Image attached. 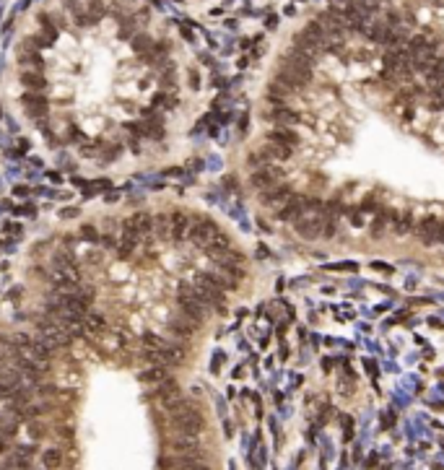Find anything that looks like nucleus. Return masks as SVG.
Wrapping results in <instances>:
<instances>
[{
	"instance_id": "f257e3e1",
	"label": "nucleus",
	"mask_w": 444,
	"mask_h": 470,
	"mask_svg": "<svg viewBox=\"0 0 444 470\" xmlns=\"http://www.w3.org/2000/svg\"><path fill=\"white\" fill-rule=\"evenodd\" d=\"M169 421H172V426H169L172 434H179V437H200L203 428H206V421H203V416H200V411L195 405L185 408L182 413L169 416Z\"/></svg>"
},
{
	"instance_id": "7ed1b4c3",
	"label": "nucleus",
	"mask_w": 444,
	"mask_h": 470,
	"mask_svg": "<svg viewBox=\"0 0 444 470\" xmlns=\"http://www.w3.org/2000/svg\"><path fill=\"white\" fill-rule=\"evenodd\" d=\"M416 237L418 242L423 244H436V242H444V223L439 218H426L416 226Z\"/></svg>"
},
{
	"instance_id": "423d86ee",
	"label": "nucleus",
	"mask_w": 444,
	"mask_h": 470,
	"mask_svg": "<svg viewBox=\"0 0 444 470\" xmlns=\"http://www.w3.org/2000/svg\"><path fill=\"white\" fill-rule=\"evenodd\" d=\"M289 198H291V190L286 187V185H273L270 190H265V192H260V200H263V206H270V208H280L284 203H289Z\"/></svg>"
},
{
	"instance_id": "0eeeda50",
	"label": "nucleus",
	"mask_w": 444,
	"mask_h": 470,
	"mask_svg": "<svg viewBox=\"0 0 444 470\" xmlns=\"http://www.w3.org/2000/svg\"><path fill=\"white\" fill-rule=\"evenodd\" d=\"M301 216H304V200H299V198H289V203H284L278 208L280 221H296Z\"/></svg>"
},
{
	"instance_id": "39448f33",
	"label": "nucleus",
	"mask_w": 444,
	"mask_h": 470,
	"mask_svg": "<svg viewBox=\"0 0 444 470\" xmlns=\"http://www.w3.org/2000/svg\"><path fill=\"white\" fill-rule=\"evenodd\" d=\"M322 226H325V216H301L294 221V229L304 239H317L322 237Z\"/></svg>"
},
{
	"instance_id": "6ab92c4d",
	"label": "nucleus",
	"mask_w": 444,
	"mask_h": 470,
	"mask_svg": "<svg viewBox=\"0 0 444 470\" xmlns=\"http://www.w3.org/2000/svg\"><path fill=\"white\" fill-rule=\"evenodd\" d=\"M429 70H431V73H429V78H431V81H436V84H444V60L434 63Z\"/></svg>"
},
{
	"instance_id": "a211bd4d",
	"label": "nucleus",
	"mask_w": 444,
	"mask_h": 470,
	"mask_svg": "<svg viewBox=\"0 0 444 470\" xmlns=\"http://www.w3.org/2000/svg\"><path fill=\"white\" fill-rule=\"evenodd\" d=\"M21 63H26V65H42V52H39V50L21 52Z\"/></svg>"
},
{
	"instance_id": "6e6552de",
	"label": "nucleus",
	"mask_w": 444,
	"mask_h": 470,
	"mask_svg": "<svg viewBox=\"0 0 444 470\" xmlns=\"http://www.w3.org/2000/svg\"><path fill=\"white\" fill-rule=\"evenodd\" d=\"M167 379H169L167 364H153V366H148V369L140 372V382H146V384H161V382H167Z\"/></svg>"
},
{
	"instance_id": "9b49d317",
	"label": "nucleus",
	"mask_w": 444,
	"mask_h": 470,
	"mask_svg": "<svg viewBox=\"0 0 444 470\" xmlns=\"http://www.w3.org/2000/svg\"><path fill=\"white\" fill-rule=\"evenodd\" d=\"M18 81H21V86H26V89H39V91L47 86V78L42 75V70H24V73L18 75Z\"/></svg>"
},
{
	"instance_id": "ddd939ff",
	"label": "nucleus",
	"mask_w": 444,
	"mask_h": 470,
	"mask_svg": "<svg viewBox=\"0 0 444 470\" xmlns=\"http://www.w3.org/2000/svg\"><path fill=\"white\" fill-rule=\"evenodd\" d=\"M268 117H270L273 122H278V128H291V125L299 122V114H294L291 109H275V112H270Z\"/></svg>"
},
{
	"instance_id": "2eb2a0df",
	"label": "nucleus",
	"mask_w": 444,
	"mask_h": 470,
	"mask_svg": "<svg viewBox=\"0 0 444 470\" xmlns=\"http://www.w3.org/2000/svg\"><path fill=\"white\" fill-rule=\"evenodd\" d=\"M143 345H146L148 351H158V348L167 345V340L161 338V335H156V333H146V335H143Z\"/></svg>"
},
{
	"instance_id": "dca6fc26",
	"label": "nucleus",
	"mask_w": 444,
	"mask_h": 470,
	"mask_svg": "<svg viewBox=\"0 0 444 470\" xmlns=\"http://www.w3.org/2000/svg\"><path fill=\"white\" fill-rule=\"evenodd\" d=\"M395 234H406V231H411L413 229V218H411V213H402V216H397V221H395Z\"/></svg>"
},
{
	"instance_id": "f3484780",
	"label": "nucleus",
	"mask_w": 444,
	"mask_h": 470,
	"mask_svg": "<svg viewBox=\"0 0 444 470\" xmlns=\"http://www.w3.org/2000/svg\"><path fill=\"white\" fill-rule=\"evenodd\" d=\"M390 221H392V216H390V213H379V216H377V221H374V226H372V234H374V237H379L382 229H387V226H390Z\"/></svg>"
},
{
	"instance_id": "4468645a",
	"label": "nucleus",
	"mask_w": 444,
	"mask_h": 470,
	"mask_svg": "<svg viewBox=\"0 0 444 470\" xmlns=\"http://www.w3.org/2000/svg\"><path fill=\"white\" fill-rule=\"evenodd\" d=\"M39 460H42L45 470H57V467L63 465V452H60V449H55V447H47V449H42Z\"/></svg>"
},
{
	"instance_id": "9d476101",
	"label": "nucleus",
	"mask_w": 444,
	"mask_h": 470,
	"mask_svg": "<svg viewBox=\"0 0 444 470\" xmlns=\"http://www.w3.org/2000/svg\"><path fill=\"white\" fill-rule=\"evenodd\" d=\"M268 140H275V143L289 146V148H296L299 146V135L291 128H275L273 133H268Z\"/></svg>"
},
{
	"instance_id": "f8f14e48",
	"label": "nucleus",
	"mask_w": 444,
	"mask_h": 470,
	"mask_svg": "<svg viewBox=\"0 0 444 470\" xmlns=\"http://www.w3.org/2000/svg\"><path fill=\"white\" fill-rule=\"evenodd\" d=\"M21 104H24L31 114H39V112H45L47 99L42 96V91H29V94H24V96H21Z\"/></svg>"
},
{
	"instance_id": "20e7f679",
	"label": "nucleus",
	"mask_w": 444,
	"mask_h": 470,
	"mask_svg": "<svg viewBox=\"0 0 444 470\" xmlns=\"http://www.w3.org/2000/svg\"><path fill=\"white\" fill-rule=\"evenodd\" d=\"M280 182V169L278 167H260V169H252V174H250V185L257 190V192H265V190H270L273 185H278Z\"/></svg>"
},
{
	"instance_id": "f03ea898",
	"label": "nucleus",
	"mask_w": 444,
	"mask_h": 470,
	"mask_svg": "<svg viewBox=\"0 0 444 470\" xmlns=\"http://www.w3.org/2000/svg\"><path fill=\"white\" fill-rule=\"evenodd\" d=\"M218 234V226L211 221V218H192V223H190V229H187V237L185 239H190L195 247H208L211 242H213V237Z\"/></svg>"
},
{
	"instance_id": "1a4fd4ad",
	"label": "nucleus",
	"mask_w": 444,
	"mask_h": 470,
	"mask_svg": "<svg viewBox=\"0 0 444 470\" xmlns=\"http://www.w3.org/2000/svg\"><path fill=\"white\" fill-rule=\"evenodd\" d=\"M195 330H197V325H192V322H190V320H185V317L172 320V322L167 325V333H169V335H174V338H182V340H187L190 335H195Z\"/></svg>"
}]
</instances>
